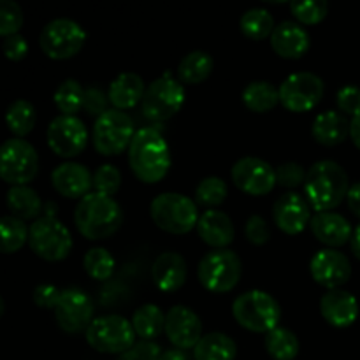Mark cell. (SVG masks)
<instances>
[{
  "label": "cell",
  "instance_id": "5b68a950",
  "mask_svg": "<svg viewBox=\"0 0 360 360\" xmlns=\"http://www.w3.org/2000/svg\"><path fill=\"white\" fill-rule=\"evenodd\" d=\"M151 220L158 229L169 234H188L199 224L197 204L181 193L167 192L155 197L150 206Z\"/></svg>",
  "mask_w": 360,
  "mask_h": 360
},
{
  "label": "cell",
  "instance_id": "f6af8a7d",
  "mask_svg": "<svg viewBox=\"0 0 360 360\" xmlns=\"http://www.w3.org/2000/svg\"><path fill=\"white\" fill-rule=\"evenodd\" d=\"M108 104H109V95L105 94L102 88L98 86H90L84 91V104L83 109L94 118H101L104 112H108Z\"/></svg>",
  "mask_w": 360,
  "mask_h": 360
},
{
  "label": "cell",
  "instance_id": "277c9868",
  "mask_svg": "<svg viewBox=\"0 0 360 360\" xmlns=\"http://www.w3.org/2000/svg\"><path fill=\"white\" fill-rule=\"evenodd\" d=\"M236 322L246 330L257 334H269L280 327L281 308L276 299L262 290H250L239 295L232 304Z\"/></svg>",
  "mask_w": 360,
  "mask_h": 360
},
{
  "label": "cell",
  "instance_id": "d590c367",
  "mask_svg": "<svg viewBox=\"0 0 360 360\" xmlns=\"http://www.w3.org/2000/svg\"><path fill=\"white\" fill-rule=\"evenodd\" d=\"M266 350L274 360H294L299 354V340L292 330L276 327L266 334Z\"/></svg>",
  "mask_w": 360,
  "mask_h": 360
},
{
  "label": "cell",
  "instance_id": "4dcf8cb0",
  "mask_svg": "<svg viewBox=\"0 0 360 360\" xmlns=\"http://www.w3.org/2000/svg\"><path fill=\"white\" fill-rule=\"evenodd\" d=\"M213 58L206 51H192L178 65V79L183 84H200L213 72Z\"/></svg>",
  "mask_w": 360,
  "mask_h": 360
},
{
  "label": "cell",
  "instance_id": "2e32d148",
  "mask_svg": "<svg viewBox=\"0 0 360 360\" xmlns=\"http://www.w3.org/2000/svg\"><path fill=\"white\" fill-rule=\"evenodd\" d=\"M231 176L234 185L241 192L253 197L267 195L278 185L276 169H273L271 164L257 157L239 158L232 167Z\"/></svg>",
  "mask_w": 360,
  "mask_h": 360
},
{
  "label": "cell",
  "instance_id": "83f0119b",
  "mask_svg": "<svg viewBox=\"0 0 360 360\" xmlns=\"http://www.w3.org/2000/svg\"><path fill=\"white\" fill-rule=\"evenodd\" d=\"M7 207L11 211V217L20 218V220H34L41 214L42 200L39 193L28 185L25 186H11L7 192Z\"/></svg>",
  "mask_w": 360,
  "mask_h": 360
},
{
  "label": "cell",
  "instance_id": "ac0fdd59",
  "mask_svg": "<svg viewBox=\"0 0 360 360\" xmlns=\"http://www.w3.org/2000/svg\"><path fill=\"white\" fill-rule=\"evenodd\" d=\"M165 334L178 350H190L202 340V323L195 311L186 306H174L165 315Z\"/></svg>",
  "mask_w": 360,
  "mask_h": 360
},
{
  "label": "cell",
  "instance_id": "e0dca14e",
  "mask_svg": "<svg viewBox=\"0 0 360 360\" xmlns=\"http://www.w3.org/2000/svg\"><path fill=\"white\" fill-rule=\"evenodd\" d=\"M311 278L327 290H338L352 278V264L345 253L338 250H320L309 262Z\"/></svg>",
  "mask_w": 360,
  "mask_h": 360
},
{
  "label": "cell",
  "instance_id": "1f68e13d",
  "mask_svg": "<svg viewBox=\"0 0 360 360\" xmlns=\"http://www.w3.org/2000/svg\"><path fill=\"white\" fill-rule=\"evenodd\" d=\"M132 327L136 336L143 341H153L155 338L165 333V315L155 304H144L134 311Z\"/></svg>",
  "mask_w": 360,
  "mask_h": 360
},
{
  "label": "cell",
  "instance_id": "ee69618b",
  "mask_svg": "<svg viewBox=\"0 0 360 360\" xmlns=\"http://www.w3.org/2000/svg\"><path fill=\"white\" fill-rule=\"evenodd\" d=\"M336 104L343 115L355 118L360 115V88L355 84H347V86L340 88L336 94Z\"/></svg>",
  "mask_w": 360,
  "mask_h": 360
},
{
  "label": "cell",
  "instance_id": "d6986e66",
  "mask_svg": "<svg viewBox=\"0 0 360 360\" xmlns=\"http://www.w3.org/2000/svg\"><path fill=\"white\" fill-rule=\"evenodd\" d=\"M311 206L299 193L288 192L281 195L273 206V220L285 234H301L311 221Z\"/></svg>",
  "mask_w": 360,
  "mask_h": 360
},
{
  "label": "cell",
  "instance_id": "c3c4849f",
  "mask_svg": "<svg viewBox=\"0 0 360 360\" xmlns=\"http://www.w3.org/2000/svg\"><path fill=\"white\" fill-rule=\"evenodd\" d=\"M60 295H62V290H58L55 285L41 283L35 287L34 294H32V299H34L35 306H39V308L55 309L56 304H58Z\"/></svg>",
  "mask_w": 360,
  "mask_h": 360
},
{
  "label": "cell",
  "instance_id": "8d00e7d4",
  "mask_svg": "<svg viewBox=\"0 0 360 360\" xmlns=\"http://www.w3.org/2000/svg\"><path fill=\"white\" fill-rule=\"evenodd\" d=\"M84 88L79 81L65 79L55 91V104L60 112L65 116H74L83 109L84 104Z\"/></svg>",
  "mask_w": 360,
  "mask_h": 360
},
{
  "label": "cell",
  "instance_id": "3957f363",
  "mask_svg": "<svg viewBox=\"0 0 360 360\" xmlns=\"http://www.w3.org/2000/svg\"><path fill=\"white\" fill-rule=\"evenodd\" d=\"M74 221L81 236L98 241L118 232L123 224V211L112 197L90 192L77 202Z\"/></svg>",
  "mask_w": 360,
  "mask_h": 360
},
{
  "label": "cell",
  "instance_id": "e575fe53",
  "mask_svg": "<svg viewBox=\"0 0 360 360\" xmlns=\"http://www.w3.org/2000/svg\"><path fill=\"white\" fill-rule=\"evenodd\" d=\"M28 236H30V229L20 218L4 217L0 220V248L6 255L20 252L27 245Z\"/></svg>",
  "mask_w": 360,
  "mask_h": 360
},
{
  "label": "cell",
  "instance_id": "d4e9b609",
  "mask_svg": "<svg viewBox=\"0 0 360 360\" xmlns=\"http://www.w3.org/2000/svg\"><path fill=\"white\" fill-rule=\"evenodd\" d=\"M186 274V262L179 253L165 252L160 253L151 267V276L153 283L162 292H176L185 285Z\"/></svg>",
  "mask_w": 360,
  "mask_h": 360
},
{
  "label": "cell",
  "instance_id": "ab89813d",
  "mask_svg": "<svg viewBox=\"0 0 360 360\" xmlns=\"http://www.w3.org/2000/svg\"><path fill=\"white\" fill-rule=\"evenodd\" d=\"M290 13L299 25H319L326 20L329 13V4L326 0H306V2H290Z\"/></svg>",
  "mask_w": 360,
  "mask_h": 360
},
{
  "label": "cell",
  "instance_id": "8fae6325",
  "mask_svg": "<svg viewBox=\"0 0 360 360\" xmlns=\"http://www.w3.org/2000/svg\"><path fill=\"white\" fill-rule=\"evenodd\" d=\"M39 155L30 143L9 139L0 150V178L11 186H25L37 176Z\"/></svg>",
  "mask_w": 360,
  "mask_h": 360
},
{
  "label": "cell",
  "instance_id": "f907efd6",
  "mask_svg": "<svg viewBox=\"0 0 360 360\" xmlns=\"http://www.w3.org/2000/svg\"><path fill=\"white\" fill-rule=\"evenodd\" d=\"M347 204L348 207H350L352 213H354L357 218H360V181L355 183V185H352L350 190H348Z\"/></svg>",
  "mask_w": 360,
  "mask_h": 360
},
{
  "label": "cell",
  "instance_id": "7c38bea8",
  "mask_svg": "<svg viewBox=\"0 0 360 360\" xmlns=\"http://www.w3.org/2000/svg\"><path fill=\"white\" fill-rule=\"evenodd\" d=\"M86 42V32L79 23L67 18L53 20L42 28L41 44L42 53L51 60H69L83 49Z\"/></svg>",
  "mask_w": 360,
  "mask_h": 360
},
{
  "label": "cell",
  "instance_id": "f1b7e54d",
  "mask_svg": "<svg viewBox=\"0 0 360 360\" xmlns=\"http://www.w3.org/2000/svg\"><path fill=\"white\" fill-rule=\"evenodd\" d=\"M238 355V347L234 340L227 334L210 333L193 348L195 360H234Z\"/></svg>",
  "mask_w": 360,
  "mask_h": 360
},
{
  "label": "cell",
  "instance_id": "ffe728a7",
  "mask_svg": "<svg viewBox=\"0 0 360 360\" xmlns=\"http://www.w3.org/2000/svg\"><path fill=\"white\" fill-rule=\"evenodd\" d=\"M53 188L67 199H83L94 188V174L77 162H63L51 172Z\"/></svg>",
  "mask_w": 360,
  "mask_h": 360
},
{
  "label": "cell",
  "instance_id": "7a4b0ae2",
  "mask_svg": "<svg viewBox=\"0 0 360 360\" xmlns=\"http://www.w3.org/2000/svg\"><path fill=\"white\" fill-rule=\"evenodd\" d=\"M350 183L345 169L333 160H320L309 167L306 176V200L316 213L330 211L347 200Z\"/></svg>",
  "mask_w": 360,
  "mask_h": 360
},
{
  "label": "cell",
  "instance_id": "f35d334b",
  "mask_svg": "<svg viewBox=\"0 0 360 360\" xmlns=\"http://www.w3.org/2000/svg\"><path fill=\"white\" fill-rule=\"evenodd\" d=\"M225 199H227V185L224 179L217 178V176L204 178L195 188V202L200 206H220Z\"/></svg>",
  "mask_w": 360,
  "mask_h": 360
},
{
  "label": "cell",
  "instance_id": "f5cc1de1",
  "mask_svg": "<svg viewBox=\"0 0 360 360\" xmlns=\"http://www.w3.org/2000/svg\"><path fill=\"white\" fill-rule=\"evenodd\" d=\"M160 360H186V355L183 350H178V348H172V350L162 352Z\"/></svg>",
  "mask_w": 360,
  "mask_h": 360
},
{
  "label": "cell",
  "instance_id": "9a60e30c",
  "mask_svg": "<svg viewBox=\"0 0 360 360\" xmlns=\"http://www.w3.org/2000/svg\"><path fill=\"white\" fill-rule=\"evenodd\" d=\"M56 323L62 330L70 334L83 333L94 322V302L86 292L79 288L62 290L58 304L53 309Z\"/></svg>",
  "mask_w": 360,
  "mask_h": 360
},
{
  "label": "cell",
  "instance_id": "4316f807",
  "mask_svg": "<svg viewBox=\"0 0 360 360\" xmlns=\"http://www.w3.org/2000/svg\"><path fill=\"white\" fill-rule=\"evenodd\" d=\"M311 136L322 146H338L350 136V122L338 111L320 112L313 122Z\"/></svg>",
  "mask_w": 360,
  "mask_h": 360
},
{
  "label": "cell",
  "instance_id": "4fadbf2b",
  "mask_svg": "<svg viewBox=\"0 0 360 360\" xmlns=\"http://www.w3.org/2000/svg\"><path fill=\"white\" fill-rule=\"evenodd\" d=\"M323 98V81L313 72L290 74L280 86V102L290 112H308Z\"/></svg>",
  "mask_w": 360,
  "mask_h": 360
},
{
  "label": "cell",
  "instance_id": "f546056e",
  "mask_svg": "<svg viewBox=\"0 0 360 360\" xmlns=\"http://www.w3.org/2000/svg\"><path fill=\"white\" fill-rule=\"evenodd\" d=\"M243 104L259 115L273 111L280 104V88L267 81H253L243 90Z\"/></svg>",
  "mask_w": 360,
  "mask_h": 360
},
{
  "label": "cell",
  "instance_id": "ba28073f",
  "mask_svg": "<svg viewBox=\"0 0 360 360\" xmlns=\"http://www.w3.org/2000/svg\"><path fill=\"white\" fill-rule=\"evenodd\" d=\"M185 104V88L172 74H162L146 88L141 109L151 122H167L176 116Z\"/></svg>",
  "mask_w": 360,
  "mask_h": 360
},
{
  "label": "cell",
  "instance_id": "816d5d0a",
  "mask_svg": "<svg viewBox=\"0 0 360 360\" xmlns=\"http://www.w3.org/2000/svg\"><path fill=\"white\" fill-rule=\"evenodd\" d=\"M350 137L352 141H354L355 146L360 150V115L355 116V118H352L350 122Z\"/></svg>",
  "mask_w": 360,
  "mask_h": 360
},
{
  "label": "cell",
  "instance_id": "cb8c5ba5",
  "mask_svg": "<svg viewBox=\"0 0 360 360\" xmlns=\"http://www.w3.org/2000/svg\"><path fill=\"white\" fill-rule=\"evenodd\" d=\"M197 234L214 250H227V246L234 241V224L224 211L210 210L200 214L197 224Z\"/></svg>",
  "mask_w": 360,
  "mask_h": 360
},
{
  "label": "cell",
  "instance_id": "6da1fadb",
  "mask_svg": "<svg viewBox=\"0 0 360 360\" xmlns=\"http://www.w3.org/2000/svg\"><path fill=\"white\" fill-rule=\"evenodd\" d=\"M129 164L139 181L146 185L162 181L171 169V150L162 132L153 127L136 132L129 148Z\"/></svg>",
  "mask_w": 360,
  "mask_h": 360
},
{
  "label": "cell",
  "instance_id": "30bf717a",
  "mask_svg": "<svg viewBox=\"0 0 360 360\" xmlns=\"http://www.w3.org/2000/svg\"><path fill=\"white\" fill-rule=\"evenodd\" d=\"M136 129L134 122L127 112L118 109H109L108 112L95 120L94 125V146L104 157L122 155L130 148Z\"/></svg>",
  "mask_w": 360,
  "mask_h": 360
},
{
  "label": "cell",
  "instance_id": "74e56055",
  "mask_svg": "<svg viewBox=\"0 0 360 360\" xmlns=\"http://www.w3.org/2000/svg\"><path fill=\"white\" fill-rule=\"evenodd\" d=\"M83 267L90 278L97 281H105L115 273L116 262L105 248H91L84 255Z\"/></svg>",
  "mask_w": 360,
  "mask_h": 360
},
{
  "label": "cell",
  "instance_id": "9c48e42d",
  "mask_svg": "<svg viewBox=\"0 0 360 360\" xmlns=\"http://www.w3.org/2000/svg\"><path fill=\"white\" fill-rule=\"evenodd\" d=\"M28 245L41 259L58 262L69 257L72 250V236L62 221L56 220L53 214H46L30 225Z\"/></svg>",
  "mask_w": 360,
  "mask_h": 360
},
{
  "label": "cell",
  "instance_id": "484cf974",
  "mask_svg": "<svg viewBox=\"0 0 360 360\" xmlns=\"http://www.w3.org/2000/svg\"><path fill=\"white\" fill-rule=\"evenodd\" d=\"M146 88H144V81L139 74L136 72H123L109 84V102L112 108L118 111H125V109L136 108L139 102H143Z\"/></svg>",
  "mask_w": 360,
  "mask_h": 360
},
{
  "label": "cell",
  "instance_id": "7dc6e473",
  "mask_svg": "<svg viewBox=\"0 0 360 360\" xmlns=\"http://www.w3.org/2000/svg\"><path fill=\"white\" fill-rule=\"evenodd\" d=\"M162 350L153 341H141L120 355L118 360H160Z\"/></svg>",
  "mask_w": 360,
  "mask_h": 360
},
{
  "label": "cell",
  "instance_id": "db71d44e",
  "mask_svg": "<svg viewBox=\"0 0 360 360\" xmlns=\"http://www.w3.org/2000/svg\"><path fill=\"white\" fill-rule=\"evenodd\" d=\"M352 252L360 260V224L354 231V236H352Z\"/></svg>",
  "mask_w": 360,
  "mask_h": 360
},
{
  "label": "cell",
  "instance_id": "8992f818",
  "mask_svg": "<svg viewBox=\"0 0 360 360\" xmlns=\"http://www.w3.org/2000/svg\"><path fill=\"white\" fill-rule=\"evenodd\" d=\"M241 259L232 250H213L199 262L197 276L200 285L213 294L234 290L241 280Z\"/></svg>",
  "mask_w": 360,
  "mask_h": 360
},
{
  "label": "cell",
  "instance_id": "d6a6232c",
  "mask_svg": "<svg viewBox=\"0 0 360 360\" xmlns=\"http://www.w3.org/2000/svg\"><path fill=\"white\" fill-rule=\"evenodd\" d=\"M35 122H37V112L28 101L20 98L7 108L6 123L18 139H23L27 134H30L34 130Z\"/></svg>",
  "mask_w": 360,
  "mask_h": 360
},
{
  "label": "cell",
  "instance_id": "44dd1931",
  "mask_svg": "<svg viewBox=\"0 0 360 360\" xmlns=\"http://www.w3.org/2000/svg\"><path fill=\"white\" fill-rule=\"evenodd\" d=\"M359 301L347 290H329L320 299V313L329 326L347 329L359 319Z\"/></svg>",
  "mask_w": 360,
  "mask_h": 360
},
{
  "label": "cell",
  "instance_id": "60d3db41",
  "mask_svg": "<svg viewBox=\"0 0 360 360\" xmlns=\"http://www.w3.org/2000/svg\"><path fill=\"white\" fill-rule=\"evenodd\" d=\"M122 186V172L111 164H104L94 172V190L102 195L112 197Z\"/></svg>",
  "mask_w": 360,
  "mask_h": 360
},
{
  "label": "cell",
  "instance_id": "5bb4252c",
  "mask_svg": "<svg viewBox=\"0 0 360 360\" xmlns=\"http://www.w3.org/2000/svg\"><path fill=\"white\" fill-rule=\"evenodd\" d=\"M48 146L60 158L81 155L88 143V130L77 116L60 115L48 127Z\"/></svg>",
  "mask_w": 360,
  "mask_h": 360
},
{
  "label": "cell",
  "instance_id": "603a6c76",
  "mask_svg": "<svg viewBox=\"0 0 360 360\" xmlns=\"http://www.w3.org/2000/svg\"><path fill=\"white\" fill-rule=\"evenodd\" d=\"M309 229H311L313 236L320 243H323V245L333 250L347 245L352 236H354L350 221L343 214L333 213V211L313 214L311 221H309Z\"/></svg>",
  "mask_w": 360,
  "mask_h": 360
},
{
  "label": "cell",
  "instance_id": "52a82bcc",
  "mask_svg": "<svg viewBox=\"0 0 360 360\" xmlns=\"http://www.w3.org/2000/svg\"><path fill=\"white\" fill-rule=\"evenodd\" d=\"M86 341L98 354H125L136 345L132 322L120 315H104L95 319L86 329Z\"/></svg>",
  "mask_w": 360,
  "mask_h": 360
},
{
  "label": "cell",
  "instance_id": "b9f144b4",
  "mask_svg": "<svg viewBox=\"0 0 360 360\" xmlns=\"http://www.w3.org/2000/svg\"><path fill=\"white\" fill-rule=\"evenodd\" d=\"M23 27V11L13 0H2L0 4V35L4 39L16 35Z\"/></svg>",
  "mask_w": 360,
  "mask_h": 360
},
{
  "label": "cell",
  "instance_id": "836d02e7",
  "mask_svg": "<svg viewBox=\"0 0 360 360\" xmlns=\"http://www.w3.org/2000/svg\"><path fill=\"white\" fill-rule=\"evenodd\" d=\"M239 28L252 41H264L273 35L276 27H274V20L269 11L257 7V9H250L243 14L239 20Z\"/></svg>",
  "mask_w": 360,
  "mask_h": 360
},
{
  "label": "cell",
  "instance_id": "681fc988",
  "mask_svg": "<svg viewBox=\"0 0 360 360\" xmlns=\"http://www.w3.org/2000/svg\"><path fill=\"white\" fill-rule=\"evenodd\" d=\"M4 55L7 56V60L11 62H20L27 56L28 53V42L23 35L16 34V35H11V37L4 39Z\"/></svg>",
  "mask_w": 360,
  "mask_h": 360
},
{
  "label": "cell",
  "instance_id": "bcb514c9",
  "mask_svg": "<svg viewBox=\"0 0 360 360\" xmlns=\"http://www.w3.org/2000/svg\"><path fill=\"white\" fill-rule=\"evenodd\" d=\"M245 236L252 245L262 246L271 239V231L267 227V221L259 214H253L248 218L245 227Z\"/></svg>",
  "mask_w": 360,
  "mask_h": 360
},
{
  "label": "cell",
  "instance_id": "7402d4cb",
  "mask_svg": "<svg viewBox=\"0 0 360 360\" xmlns=\"http://www.w3.org/2000/svg\"><path fill=\"white\" fill-rule=\"evenodd\" d=\"M311 39L306 28L295 21H283L271 35V48L285 60H299L308 53Z\"/></svg>",
  "mask_w": 360,
  "mask_h": 360
},
{
  "label": "cell",
  "instance_id": "7bdbcfd3",
  "mask_svg": "<svg viewBox=\"0 0 360 360\" xmlns=\"http://www.w3.org/2000/svg\"><path fill=\"white\" fill-rule=\"evenodd\" d=\"M306 176H308V171H304V167L297 162H285L276 169L278 185L285 186V188H297V186L304 185Z\"/></svg>",
  "mask_w": 360,
  "mask_h": 360
}]
</instances>
